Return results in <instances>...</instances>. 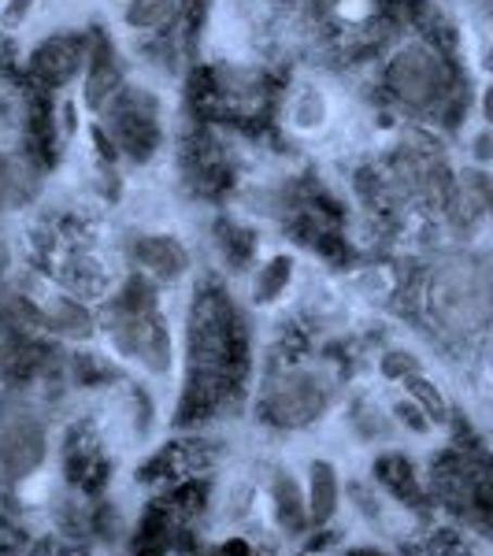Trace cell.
I'll return each instance as SVG.
<instances>
[{
    "instance_id": "obj_1",
    "label": "cell",
    "mask_w": 493,
    "mask_h": 556,
    "mask_svg": "<svg viewBox=\"0 0 493 556\" xmlns=\"http://www.w3.org/2000/svg\"><path fill=\"white\" fill-rule=\"evenodd\" d=\"M427 301L450 334H475L493 319V271L475 256H450L430 275Z\"/></svg>"
},
{
    "instance_id": "obj_2",
    "label": "cell",
    "mask_w": 493,
    "mask_h": 556,
    "mask_svg": "<svg viewBox=\"0 0 493 556\" xmlns=\"http://www.w3.org/2000/svg\"><path fill=\"white\" fill-rule=\"evenodd\" d=\"M387 86L401 104L430 108V104L445 101V93H450V86H453V75H450V64H445L434 49H427V45H408V49H401L397 56L390 60Z\"/></svg>"
},
{
    "instance_id": "obj_3",
    "label": "cell",
    "mask_w": 493,
    "mask_h": 556,
    "mask_svg": "<svg viewBox=\"0 0 493 556\" xmlns=\"http://www.w3.org/2000/svg\"><path fill=\"white\" fill-rule=\"evenodd\" d=\"M45 460V427L26 401L4 393L0 397V471L8 479L38 471Z\"/></svg>"
},
{
    "instance_id": "obj_4",
    "label": "cell",
    "mask_w": 493,
    "mask_h": 556,
    "mask_svg": "<svg viewBox=\"0 0 493 556\" xmlns=\"http://www.w3.org/2000/svg\"><path fill=\"white\" fill-rule=\"evenodd\" d=\"M327 397H330V386L323 375L290 371L271 386L264 408H267V419H271V424L301 427V424H312V419L327 408Z\"/></svg>"
},
{
    "instance_id": "obj_5",
    "label": "cell",
    "mask_w": 493,
    "mask_h": 556,
    "mask_svg": "<svg viewBox=\"0 0 493 556\" xmlns=\"http://www.w3.org/2000/svg\"><path fill=\"white\" fill-rule=\"evenodd\" d=\"M112 134L134 160L152 156V149H156V108H152L149 97H141V93L123 97V101L115 104Z\"/></svg>"
},
{
    "instance_id": "obj_6",
    "label": "cell",
    "mask_w": 493,
    "mask_h": 556,
    "mask_svg": "<svg viewBox=\"0 0 493 556\" xmlns=\"http://www.w3.org/2000/svg\"><path fill=\"white\" fill-rule=\"evenodd\" d=\"M89 56L86 38H75V34H60V38H49L34 52V71L45 78L49 86H64L83 71Z\"/></svg>"
},
{
    "instance_id": "obj_7",
    "label": "cell",
    "mask_w": 493,
    "mask_h": 556,
    "mask_svg": "<svg viewBox=\"0 0 493 556\" xmlns=\"http://www.w3.org/2000/svg\"><path fill=\"white\" fill-rule=\"evenodd\" d=\"M134 260H138V267H146L149 275L164 278V282H172L190 267V256H186V249L178 245L175 238H164V235H152V238H138L134 241Z\"/></svg>"
},
{
    "instance_id": "obj_8",
    "label": "cell",
    "mask_w": 493,
    "mask_h": 556,
    "mask_svg": "<svg viewBox=\"0 0 493 556\" xmlns=\"http://www.w3.org/2000/svg\"><path fill=\"white\" fill-rule=\"evenodd\" d=\"M338 508V475L330 464H312V486H308V516L316 523H327Z\"/></svg>"
},
{
    "instance_id": "obj_9",
    "label": "cell",
    "mask_w": 493,
    "mask_h": 556,
    "mask_svg": "<svg viewBox=\"0 0 493 556\" xmlns=\"http://www.w3.org/2000/svg\"><path fill=\"white\" fill-rule=\"evenodd\" d=\"M138 361L146 364L149 371H156V375L172 371V338H167V327L156 316H152L149 330H146V342H141Z\"/></svg>"
},
{
    "instance_id": "obj_10",
    "label": "cell",
    "mask_w": 493,
    "mask_h": 556,
    "mask_svg": "<svg viewBox=\"0 0 493 556\" xmlns=\"http://www.w3.org/2000/svg\"><path fill=\"white\" fill-rule=\"evenodd\" d=\"M175 15V0H130L127 8V23L134 30H156V26L172 23Z\"/></svg>"
},
{
    "instance_id": "obj_11",
    "label": "cell",
    "mask_w": 493,
    "mask_h": 556,
    "mask_svg": "<svg viewBox=\"0 0 493 556\" xmlns=\"http://www.w3.org/2000/svg\"><path fill=\"white\" fill-rule=\"evenodd\" d=\"M115 86H119V75H115L112 60L104 56H93L89 60V83H86V104L89 108H101L108 93H115Z\"/></svg>"
},
{
    "instance_id": "obj_12",
    "label": "cell",
    "mask_w": 493,
    "mask_h": 556,
    "mask_svg": "<svg viewBox=\"0 0 493 556\" xmlns=\"http://www.w3.org/2000/svg\"><path fill=\"white\" fill-rule=\"evenodd\" d=\"M275 513H279V523L286 531H301L304 527V501L298 493V482L279 479L275 482Z\"/></svg>"
},
{
    "instance_id": "obj_13",
    "label": "cell",
    "mask_w": 493,
    "mask_h": 556,
    "mask_svg": "<svg viewBox=\"0 0 493 556\" xmlns=\"http://www.w3.org/2000/svg\"><path fill=\"white\" fill-rule=\"evenodd\" d=\"M49 323H52V330H60V334H67V338H86L89 330V316H86V308H78L75 301H67V298H56L52 301V312H49Z\"/></svg>"
},
{
    "instance_id": "obj_14",
    "label": "cell",
    "mask_w": 493,
    "mask_h": 556,
    "mask_svg": "<svg viewBox=\"0 0 493 556\" xmlns=\"http://www.w3.org/2000/svg\"><path fill=\"white\" fill-rule=\"evenodd\" d=\"M375 471H379V479L387 482L397 497H412V493H416V479H412L405 456H382V460L375 464Z\"/></svg>"
},
{
    "instance_id": "obj_15",
    "label": "cell",
    "mask_w": 493,
    "mask_h": 556,
    "mask_svg": "<svg viewBox=\"0 0 493 556\" xmlns=\"http://www.w3.org/2000/svg\"><path fill=\"white\" fill-rule=\"evenodd\" d=\"M286 282H290V260L279 256V260H271V264H267L264 271H260L256 298L260 301H275L286 290Z\"/></svg>"
},
{
    "instance_id": "obj_16",
    "label": "cell",
    "mask_w": 493,
    "mask_h": 556,
    "mask_svg": "<svg viewBox=\"0 0 493 556\" xmlns=\"http://www.w3.org/2000/svg\"><path fill=\"white\" fill-rule=\"evenodd\" d=\"M408 390H412V397L419 401L427 412H430V419H442V412H445V401H442V393L434 390L427 379H416V375H408Z\"/></svg>"
},
{
    "instance_id": "obj_17",
    "label": "cell",
    "mask_w": 493,
    "mask_h": 556,
    "mask_svg": "<svg viewBox=\"0 0 493 556\" xmlns=\"http://www.w3.org/2000/svg\"><path fill=\"white\" fill-rule=\"evenodd\" d=\"M30 4H34V0H8V8H4V23H8V26H15V23L23 20L26 12H30Z\"/></svg>"
},
{
    "instance_id": "obj_18",
    "label": "cell",
    "mask_w": 493,
    "mask_h": 556,
    "mask_svg": "<svg viewBox=\"0 0 493 556\" xmlns=\"http://www.w3.org/2000/svg\"><path fill=\"white\" fill-rule=\"evenodd\" d=\"M8 193H12V167H8V160L0 156V208L8 204Z\"/></svg>"
},
{
    "instance_id": "obj_19",
    "label": "cell",
    "mask_w": 493,
    "mask_h": 556,
    "mask_svg": "<svg viewBox=\"0 0 493 556\" xmlns=\"http://www.w3.org/2000/svg\"><path fill=\"white\" fill-rule=\"evenodd\" d=\"M397 416L405 419L408 427H416V430H427V419H419V408H408V405H397Z\"/></svg>"
},
{
    "instance_id": "obj_20",
    "label": "cell",
    "mask_w": 493,
    "mask_h": 556,
    "mask_svg": "<svg viewBox=\"0 0 493 556\" xmlns=\"http://www.w3.org/2000/svg\"><path fill=\"white\" fill-rule=\"evenodd\" d=\"M482 115H486L490 130H493V86L486 89V97H482Z\"/></svg>"
},
{
    "instance_id": "obj_21",
    "label": "cell",
    "mask_w": 493,
    "mask_h": 556,
    "mask_svg": "<svg viewBox=\"0 0 493 556\" xmlns=\"http://www.w3.org/2000/svg\"><path fill=\"white\" fill-rule=\"evenodd\" d=\"M486 67H490V71H493V52H490V60H486Z\"/></svg>"
}]
</instances>
